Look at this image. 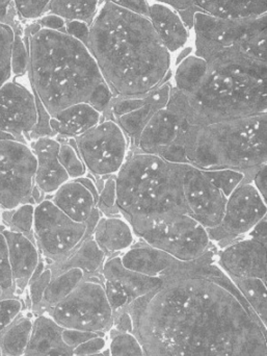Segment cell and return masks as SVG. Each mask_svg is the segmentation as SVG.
<instances>
[{
    "label": "cell",
    "mask_w": 267,
    "mask_h": 356,
    "mask_svg": "<svg viewBox=\"0 0 267 356\" xmlns=\"http://www.w3.org/2000/svg\"><path fill=\"white\" fill-rule=\"evenodd\" d=\"M214 247L127 307L146 356H267L266 326L216 264Z\"/></svg>",
    "instance_id": "6da1fadb"
},
{
    "label": "cell",
    "mask_w": 267,
    "mask_h": 356,
    "mask_svg": "<svg viewBox=\"0 0 267 356\" xmlns=\"http://www.w3.org/2000/svg\"><path fill=\"white\" fill-rule=\"evenodd\" d=\"M114 97H139L168 81L171 54L148 17L102 2L87 44Z\"/></svg>",
    "instance_id": "7a4b0ae2"
},
{
    "label": "cell",
    "mask_w": 267,
    "mask_h": 356,
    "mask_svg": "<svg viewBox=\"0 0 267 356\" xmlns=\"http://www.w3.org/2000/svg\"><path fill=\"white\" fill-rule=\"evenodd\" d=\"M24 31L31 88L50 117L77 104L105 114L114 94L87 46L66 31L44 29L35 22Z\"/></svg>",
    "instance_id": "3957f363"
},
{
    "label": "cell",
    "mask_w": 267,
    "mask_h": 356,
    "mask_svg": "<svg viewBox=\"0 0 267 356\" xmlns=\"http://www.w3.org/2000/svg\"><path fill=\"white\" fill-rule=\"evenodd\" d=\"M177 120L176 140L160 156L168 162L201 170L232 169L251 180L266 165L267 114L206 124Z\"/></svg>",
    "instance_id": "277c9868"
},
{
    "label": "cell",
    "mask_w": 267,
    "mask_h": 356,
    "mask_svg": "<svg viewBox=\"0 0 267 356\" xmlns=\"http://www.w3.org/2000/svg\"><path fill=\"white\" fill-rule=\"evenodd\" d=\"M187 164L153 154L130 152L117 178V204L131 227L148 222L189 215L183 177Z\"/></svg>",
    "instance_id": "5b68a950"
},
{
    "label": "cell",
    "mask_w": 267,
    "mask_h": 356,
    "mask_svg": "<svg viewBox=\"0 0 267 356\" xmlns=\"http://www.w3.org/2000/svg\"><path fill=\"white\" fill-rule=\"evenodd\" d=\"M266 77L214 71L184 94L173 87L166 108L187 124H206L267 114Z\"/></svg>",
    "instance_id": "8992f818"
},
{
    "label": "cell",
    "mask_w": 267,
    "mask_h": 356,
    "mask_svg": "<svg viewBox=\"0 0 267 356\" xmlns=\"http://www.w3.org/2000/svg\"><path fill=\"white\" fill-rule=\"evenodd\" d=\"M196 56L209 70L266 77V14L223 19L197 12L193 16Z\"/></svg>",
    "instance_id": "52a82bcc"
},
{
    "label": "cell",
    "mask_w": 267,
    "mask_h": 356,
    "mask_svg": "<svg viewBox=\"0 0 267 356\" xmlns=\"http://www.w3.org/2000/svg\"><path fill=\"white\" fill-rule=\"evenodd\" d=\"M45 314L64 330L100 334H108L114 322L102 275L85 278L70 295Z\"/></svg>",
    "instance_id": "ba28073f"
},
{
    "label": "cell",
    "mask_w": 267,
    "mask_h": 356,
    "mask_svg": "<svg viewBox=\"0 0 267 356\" xmlns=\"http://www.w3.org/2000/svg\"><path fill=\"white\" fill-rule=\"evenodd\" d=\"M133 232L139 240L182 261H197L216 247L207 229L189 215L148 222Z\"/></svg>",
    "instance_id": "9c48e42d"
},
{
    "label": "cell",
    "mask_w": 267,
    "mask_h": 356,
    "mask_svg": "<svg viewBox=\"0 0 267 356\" xmlns=\"http://www.w3.org/2000/svg\"><path fill=\"white\" fill-rule=\"evenodd\" d=\"M91 236L87 223L71 219L49 198L35 204L33 238L47 265L64 261Z\"/></svg>",
    "instance_id": "30bf717a"
},
{
    "label": "cell",
    "mask_w": 267,
    "mask_h": 356,
    "mask_svg": "<svg viewBox=\"0 0 267 356\" xmlns=\"http://www.w3.org/2000/svg\"><path fill=\"white\" fill-rule=\"evenodd\" d=\"M73 140L87 175L97 179L118 175L130 154L128 138L116 121L106 117Z\"/></svg>",
    "instance_id": "8fae6325"
},
{
    "label": "cell",
    "mask_w": 267,
    "mask_h": 356,
    "mask_svg": "<svg viewBox=\"0 0 267 356\" xmlns=\"http://www.w3.org/2000/svg\"><path fill=\"white\" fill-rule=\"evenodd\" d=\"M35 159L28 144L0 141V209L33 203Z\"/></svg>",
    "instance_id": "7c38bea8"
},
{
    "label": "cell",
    "mask_w": 267,
    "mask_h": 356,
    "mask_svg": "<svg viewBox=\"0 0 267 356\" xmlns=\"http://www.w3.org/2000/svg\"><path fill=\"white\" fill-rule=\"evenodd\" d=\"M266 215V199L252 180H245L227 197L220 225L207 230L210 240L216 248H222L248 236Z\"/></svg>",
    "instance_id": "4fadbf2b"
},
{
    "label": "cell",
    "mask_w": 267,
    "mask_h": 356,
    "mask_svg": "<svg viewBox=\"0 0 267 356\" xmlns=\"http://www.w3.org/2000/svg\"><path fill=\"white\" fill-rule=\"evenodd\" d=\"M37 122L35 96L31 87L12 79L0 87V141L29 144Z\"/></svg>",
    "instance_id": "5bb4252c"
},
{
    "label": "cell",
    "mask_w": 267,
    "mask_h": 356,
    "mask_svg": "<svg viewBox=\"0 0 267 356\" xmlns=\"http://www.w3.org/2000/svg\"><path fill=\"white\" fill-rule=\"evenodd\" d=\"M183 192L191 217L207 230L220 225L227 197L207 179L201 169L185 166Z\"/></svg>",
    "instance_id": "9a60e30c"
},
{
    "label": "cell",
    "mask_w": 267,
    "mask_h": 356,
    "mask_svg": "<svg viewBox=\"0 0 267 356\" xmlns=\"http://www.w3.org/2000/svg\"><path fill=\"white\" fill-rule=\"evenodd\" d=\"M216 264L231 280L259 278L266 282V243L243 236L218 248Z\"/></svg>",
    "instance_id": "2e32d148"
},
{
    "label": "cell",
    "mask_w": 267,
    "mask_h": 356,
    "mask_svg": "<svg viewBox=\"0 0 267 356\" xmlns=\"http://www.w3.org/2000/svg\"><path fill=\"white\" fill-rule=\"evenodd\" d=\"M28 145L35 159V188L47 198L70 180L58 160L60 141L55 137L35 138Z\"/></svg>",
    "instance_id": "e0dca14e"
},
{
    "label": "cell",
    "mask_w": 267,
    "mask_h": 356,
    "mask_svg": "<svg viewBox=\"0 0 267 356\" xmlns=\"http://www.w3.org/2000/svg\"><path fill=\"white\" fill-rule=\"evenodd\" d=\"M8 250V264L17 295L23 294L41 261L35 241L18 232L2 229Z\"/></svg>",
    "instance_id": "ac0fdd59"
},
{
    "label": "cell",
    "mask_w": 267,
    "mask_h": 356,
    "mask_svg": "<svg viewBox=\"0 0 267 356\" xmlns=\"http://www.w3.org/2000/svg\"><path fill=\"white\" fill-rule=\"evenodd\" d=\"M120 259L127 269L152 277H164L176 272L187 263L179 261L141 240H137L132 247L120 254Z\"/></svg>",
    "instance_id": "d6986e66"
},
{
    "label": "cell",
    "mask_w": 267,
    "mask_h": 356,
    "mask_svg": "<svg viewBox=\"0 0 267 356\" xmlns=\"http://www.w3.org/2000/svg\"><path fill=\"white\" fill-rule=\"evenodd\" d=\"M172 90V83L166 81L147 94V99L141 108L114 119V121L118 123L130 142V152L137 145L141 131L151 120L152 117L162 108H166Z\"/></svg>",
    "instance_id": "ffe728a7"
},
{
    "label": "cell",
    "mask_w": 267,
    "mask_h": 356,
    "mask_svg": "<svg viewBox=\"0 0 267 356\" xmlns=\"http://www.w3.org/2000/svg\"><path fill=\"white\" fill-rule=\"evenodd\" d=\"M178 134V120L168 108L156 113L141 131L137 145L130 152L153 154L160 156L172 145Z\"/></svg>",
    "instance_id": "44dd1931"
},
{
    "label": "cell",
    "mask_w": 267,
    "mask_h": 356,
    "mask_svg": "<svg viewBox=\"0 0 267 356\" xmlns=\"http://www.w3.org/2000/svg\"><path fill=\"white\" fill-rule=\"evenodd\" d=\"M92 238L106 257L122 254L139 238L132 227L122 216H101L94 228Z\"/></svg>",
    "instance_id": "7402d4cb"
},
{
    "label": "cell",
    "mask_w": 267,
    "mask_h": 356,
    "mask_svg": "<svg viewBox=\"0 0 267 356\" xmlns=\"http://www.w3.org/2000/svg\"><path fill=\"white\" fill-rule=\"evenodd\" d=\"M47 198L62 213L79 223H87L92 213L97 209V200L91 191L77 179L64 182Z\"/></svg>",
    "instance_id": "603a6c76"
},
{
    "label": "cell",
    "mask_w": 267,
    "mask_h": 356,
    "mask_svg": "<svg viewBox=\"0 0 267 356\" xmlns=\"http://www.w3.org/2000/svg\"><path fill=\"white\" fill-rule=\"evenodd\" d=\"M103 114L87 104L68 106L50 117L49 124L58 139H75L98 124Z\"/></svg>",
    "instance_id": "cb8c5ba5"
},
{
    "label": "cell",
    "mask_w": 267,
    "mask_h": 356,
    "mask_svg": "<svg viewBox=\"0 0 267 356\" xmlns=\"http://www.w3.org/2000/svg\"><path fill=\"white\" fill-rule=\"evenodd\" d=\"M149 19L156 35L169 52L181 49L189 40V29L176 10L168 4H152L149 8Z\"/></svg>",
    "instance_id": "d4e9b609"
},
{
    "label": "cell",
    "mask_w": 267,
    "mask_h": 356,
    "mask_svg": "<svg viewBox=\"0 0 267 356\" xmlns=\"http://www.w3.org/2000/svg\"><path fill=\"white\" fill-rule=\"evenodd\" d=\"M101 275L104 280H114L120 284L126 292L130 303L149 294L157 289L162 282V278L144 275L127 269L122 265L120 255H114L105 259L102 267Z\"/></svg>",
    "instance_id": "484cf974"
},
{
    "label": "cell",
    "mask_w": 267,
    "mask_h": 356,
    "mask_svg": "<svg viewBox=\"0 0 267 356\" xmlns=\"http://www.w3.org/2000/svg\"><path fill=\"white\" fill-rule=\"evenodd\" d=\"M107 259L101 249L91 236H87L76 250L64 261L47 265L51 270L52 276L69 269H79L83 272L85 278L101 276L102 267Z\"/></svg>",
    "instance_id": "4316f807"
},
{
    "label": "cell",
    "mask_w": 267,
    "mask_h": 356,
    "mask_svg": "<svg viewBox=\"0 0 267 356\" xmlns=\"http://www.w3.org/2000/svg\"><path fill=\"white\" fill-rule=\"evenodd\" d=\"M199 12L223 19H245L266 14L267 0H193Z\"/></svg>",
    "instance_id": "83f0119b"
},
{
    "label": "cell",
    "mask_w": 267,
    "mask_h": 356,
    "mask_svg": "<svg viewBox=\"0 0 267 356\" xmlns=\"http://www.w3.org/2000/svg\"><path fill=\"white\" fill-rule=\"evenodd\" d=\"M62 328L47 314L33 316V330L23 356H41L53 349L67 347L62 342Z\"/></svg>",
    "instance_id": "f1b7e54d"
},
{
    "label": "cell",
    "mask_w": 267,
    "mask_h": 356,
    "mask_svg": "<svg viewBox=\"0 0 267 356\" xmlns=\"http://www.w3.org/2000/svg\"><path fill=\"white\" fill-rule=\"evenodd\" d=\"M85 280V274L79 269H69L52 276L45 293L43 300L35 315L45 314L48 309L58 305L62 299L70 295L81 282Z\"/></svg>",
    "instance_id": "f546056e"
},
{
    "label": "cell",
    "mask_w": 267,
    "mask_h": 356,
    "mask_svg": "<svg viewBox=\"0 0 267 356\" xmlns=\"http://www.w3.org/2000/svg\"><path fill=\"white\" fill-rule=\"evenodd\" d=\"M33 317L21 314L0 332V356H23L33 330Z\"/></svg>",
    "instance_id": "4dcf8cb0"
},
{
    "label": "cell",
    "mask_w": 267,
    "mask_h": 356,
    "mask_svg": "<svg viewBox=\"0 0 267 356\" xmlns=\"http://www.w3.org/2000/svg\"><path fill=\"white\" fill-rule=\"evenodd\" d=\"M207 71L208 66L203 58L196 54L187 56L177 66L173 87L184 94L193 93L203 81Z\"/></svg>",
    "instance_id": "1f68e13d"
},
{
    "label": "cell",
    "mask_w": 267,
    "mask_h": 356,
    "mask_svg": "<svg viewBox=\"0 0 267 356\" xmlns=\"http://www.w3.org/2000/svg\"><path fill=\"white\" fill-rule=\"evenodd\" d=\"M99 6V0H52L48 13L60 17L67 22L80 21L89 25Z\"/></svg>",
    "instance_id": "d6a6232c"
},
{
    "label": "cell",
    "mask_w": 267,
    "mask_h": 356,
    "mask_svg": "<svg viewBox=\"0 0 267 356\" xmlns=\"http://www.w3.org/2000/svg\"><path fill=\"white\" fill-rule=\"evenodd\" d=\"M35 207L33 203H24L12 209L1 211L0 224L4 229L18 232L26 238H33V221H35Z\"/></svg>",
    "instance_id": "836d02e7"
},
{
    "label": "cell",
    "mask_w": 267,
    "mask_h": 356,
    "mask_svg": "<svg viewBox=\"0 0 267 356\" xmlns=\"http://www.w3.org/2000/svg\"><path fill=\"white\" fill-rule=\"evenodd\" d=\"M232 282L262 324L266 326V282L259 278L233 280Z\"/></svg>",
    "instance_id": "e575fe53"
},
{
    "label": "cell",
    "mask_w": 267,
    "mask_h": 356,
    "mask_svg": "<svg viewBox=\"0 0 267 356\" xmlns=\"http://www.w3.org/2000/svg\"><path fill=\"white\" fill-rule=\"evenodd\" d=\"M21 21H17L12 25L14 40H12L10 68L12 79H21L28 72V48H27L26 35L22 29Z\"/></svg>",
    "instance_id": "d590c367"
},
{
    "label": "cell",
    "mask_w": 267,
    "mask_h": 356,
    "mask_svg": "<svg viewBox=\"0 0 267 356\" xmlns=\"http://www.w3.org/2000/svg\"><path fill=\"white\" fill-rule=\"evenodd\" d=\"M58 139V138H56ZM60 141L58 160L68 175L69 179H78L87 175L85 164L81 161L73 139H58Z\"/></svg>",
    "instance_id": "8d00e7d4"
},
{
    "label": "cell",
    "mask_w": 267,
    "mask_h": 356,
    "mask_svg": "<svg viewBox=\"0 0 267 356\" xmlns=\"http://www.w3.org/2000/svg\"><path fill=\"white\" fill-rule=\"evenodd\" d=\"M107 338V349L110 356H146L135 334L110 330Z\"/></svg>",
    "instance_id": "74e56055"
},
{
    "label": "cell",
    "mask_w": 267,
    "mask_h": 356,
    "mask_svg": "<svg viewBox=\"0 0 267 356\" xmlns=\"http://www.w3.org/2000/svg\"><path fill=\"white\" fill-rule=\"evenodd\" d=\"M202 171L207 179L226 197H228L245 180H251L247 177L245 173L232 170V169Z\"/></svg>",
    "instance_id": "f35d334b"
},
{
    "label": "cell",
    "mask_w": 267,
    "mask_h": 356,
    "mask_svg": "<svg viewBox=\"0 0 267 356\" xmlns=\"http://www.w3.org/2000/svg\"><path fill=\"white\" fill-rule=\"evenodd\" d=\"M99 196L97 200V209L102 216L112 217L120 215L118 204H117V178L116 175L102 178L98 184Z\"/></svg>",
    "instance_id": "ab89813d"
},
{
    "label": "cell",
    "mask_w": 267,
    "mask_h": 356,
    "mask_svg": "<svg viewBox=\"0 0 267 356\" xmlns=\"http://www.w3.org/2000/svg\"><path fill=\"white\" fill-rule=\"evenodd\" d=\"M14 29L10 25L0 22V87L12 79L10 68Z\"/></svg>",
    "instance_id": "60d3db41"
},
{
    "label": "cell",
    "mask_w": 267,
    "mask_h": 356,
    "mask_svg": "<svg viewBox=\"0 0 267 356\" xmlns=\"http://www.w3.org/2000/svg\"><path fill=\"white\" fill-rule=\"evenodd\" d=\"M52 0H12L21 22H33L47 14Z\"/></svg>",
    "instance_id": "b9f144b4"
},
{
    "label": "cell",
    "mask_w": 267,
    "mask_h": 356,
    "mask_svg": "<svg viewBox=\"0 0 267 356\" xmlns=\"http://www.w3.org/2000/svg\"><path fill=\"white\" fill-rule=\"evenodd\" d=\"M51 278V270L47 266L39 276L33 278L29 282L26 291L27 296H28L29 307L33 312V315H35L39 309L42 300H43L44 293H45Z\"/></svg>",
    "instance_id": "7bdbcfd3"
},
{
    "label": "cell",
    "mask_w": 267,
    "mask_h": 356,
    "mask_svg": "<svg viewBox=\"0 0 267 356\" xmlns=\"http://www.w3.org/2000/svg\"><path fill=\"white\" fill-rule=\"evenodd\" d=\"M23 309L24 303L19 296L0 300V332L22 314Z\"/></svg>",
    "instance_id": "ee69618b"
},
{
    "label": "cell",
    "mask_w": 267,
    "mask_h": 356,
    "mask_svg": "<svg viewBox=\"0 0 267 356\" xmlns=\"http://www.w3.org/2000/svg\"><path fill=\"white\" fill-rule=\"evenodd\" d=\"M102 280H103L106 298H107L108 303L112 307V313H116L120 309H126L130 301H129L128 296H127L126 292L123 290L122 286L114 280H104V278H102Z\"/></svg>",
    "instance_id": "f6af8a7d"
},
{
    "label": "cell",
    "mask_w": 267,
    "mask_h": 356,
    "mask_svg": "<svg viewBox=\"0 0 267 356\" xmlns=\"http://www.w3.org/2000/svg\"><path fill=\"white\" fill-rule=\"evenodd\" d=\"M1 230L0 229V286H2L6 292L10 293L12 296H18L14 282H12L6 240H4Z\"/></svg>",
    "instance_id": "bcb514c9"
},
{
    "label": "cell",
    "mask_w": 267,
    "mask_h": 356,
    "mask_svg": "<svg viewBox=\"0 0 267 356\" xmlns=\"http://www.w3.org/2000/svg\"><path fill=\"white\" fill-rule=\"evenodd\" d=\"M157 1L172 6L180 14L185 25L187 27H193V16L196 13L199 12L193 4V0H157Z\"/></svg>",
    "instance_id": "7dc6e473"
},
{
    "label": "cell",
    "mask_w": 267,
    "mask_h": 356,
    "mask_svg": "<svg viewBox=\"0 0 267 356\" xmlns=\"http://www.w3.org/2000/svg\"><path fill=\"white\" fill-rule=\"evenodd\" d=\"M107 334H99L89 339L87 342L77 346L73 350V355H91L102 353L107 348Z\"/></svg>",
    "instance_id": "c3c4849f"
},
{
    "label": "cell",
    "mask_w": 267,
    "mask_h": 356,
    "mask_svg": "<svg viewBox=\"0 0 267 356\" xmlns=\"http://www.w3.org/2000/svg\"><path fill=\"white\" fill-rule=\"evenodd\" d=\"M100 334H95V332H80V330H64L62 328V339L64 344L69 348L74 350L77 346L87 342L89 339L94 337L99 336Z\"/></svg>",
    "instance_id": "681fc988"
},
{
    "label": "cell",
    "mask_w": 267,
    "mask_h": 356,
    "mask_svg": "<svg viewBox=\"0 0 267 356\" xmlns=\"http://www.w3.org/2000/svg\"><path fill=\"white\" fill-rule=\"evenodd\" d=\"M99 1L100 3L110 2V3L114 4L119 8L130 10V12L135 13V14L141 15V16L149 18L150 6L148 4L147 0H99Z\"/></svg>",
    "instance_id": "f907efd6"
},
{
    "label": "cell",
    "mask_w": 267,
    "mask_h": 356,
    "mask_svg": "<svg viewBox=\"0 0 267 356\" xmlns=\"http://www.w3.org/2000/svg\"><path fill=\"white\" fill-rule=\"evenodd\" d=\"M112 332H130L133 334L132 318L128 309H123L114 313V322H112Z\"/></svg>",
    "instance_id": "816d5d0a"
},
{
    "label": "cell",
    "mask_w": 267,
    "mask_h": 356,
    "mask_svg": "<svg viewBox=\"0 0 267 356\" xmlns=\"http://www.w3.org/2000/svg\"><path fill=\"white\" fill-rule=\"evenodd\" d=\"M66 31L69 35H73L87 45L89 33V25L87 23L80 22V21H68L66 24Z\"/></svg>",
    "instance_id": "f5cc1de1"
},
{
    "label": "cell",
    "mask_w": 267,
    "mask_h": 356,
    "mask_svg": "<svg viewBox=\"0 0 267 356\" xmlns=\"http://www.w3.org/2000/svg\"><path fill=\"white\" fill-rule=\"evenodd\" d=\"M37 23L39 26L44 27V29H53V31H66L67 21L60 17L56 16L53 14L44 15L41 18L37 19V21H33Z\"/></svg>",
    "instance_id": "db71d44e"
},
{
    "label": "cell",
    "mask_w": 267,
    "mask_h": 356,
    "mask_svg": "<svg viewBox=\"0 0 267 356\" xmlns=\"http://www.w3.org/2000/svg\"><path fill=\"white\" fill-rule=\"evenodd\" d=\"M19 21L12 0H0V22L12 26Z\"/></svg>",
    "instance_id": "11a10c76"
},
{
    "label": "cell",
    "mask_w": 267,
    "mask_h": 356,
    "mask_svg": "<svg viewBox=\"0 0 267 356\" xmlns=\"http://www.w3.org/2000/svg\"><path fill=\"white\" fill-rule=\"evenodd\" d=\"M252 182H253L255 188H257L258 192L262 195L264 199L266 200V165L260 167L253 178H252Z\"/></svg>",
    "instance_id": "9f6ffc18"
},
{
    "label": "cell",
    "mask_w": 267,
    "mask_h": 356,
    "mask_svg": "<svg viewBox=\"0 0 267 356\" xmlns=\"http://www.w3.org/2000/svg\"><path fill=\"white\" fill-rule=\"evenodd\" d=\"M248 236L260 241L262 243H266V218L262 219L251 232L248 234Z\"/></svg>",
    "instance_id": "6f0895ef"
},
{
    "label": "cell",
    "mask_w": 267,
    "mask_h": 356,
    "mask_svg": "<svg viewBox=\"0 0 267 356\" xmlns=\"http://www.w3.org/2000/svg\"><path fill=\"white\" fill-rule=\"evenodd\" d=\"M41 356H73V349L69 348V347H62V348L53 349Z\"/></svg>",
    "instance_id": "680465c9"
},
{
    "label": "cell",
    "mask_w": 267,
    "mask_h": 356,
    "mask_svg": "<svg viewBox=\"0 0 267 356\" xmlns=\"http://www.w3.org/2000/svg\"><path fill=\"white\" fill-rule=\"evenodd\" d=\"M10 297L17 296H12V295H10V293L6 292V291L4 290L2 286H0V300H1V299L10 298Z\"/></svg>",
    "instance_id": "91938a15"
},
{
    "label": "cell",
    "mask_w": 267,
    "mask_h": 356,
    "mask_svg": "<svg viewBox=\"0 0 267 356\" xmlns=\"http://www.w3.org/2000/svg\"><path fill=\"white\" fill-rule=\"evenodd\" d=\"M73 356H110V353H108V349L106 348L105 350L102 351L100 353H96V355H73Z\"/></svg>",
    "instance_id": "94428289"
},
{
    "label": "cell",
    "mask_w": 267,
    "mask_h": 356,
    "mask_svg": "<svg viewBox=\"0 0 267 356\" xmlns=\"http://www.w3.org/2000/svg\"><path fill=\"white\" fill-rule=\"evenodd\" d=\"M0 216H1V209H0ZM0 229H3V226L0 224Z\"/></svg>",
    "instance_id": "6125c7cd"
}]
</instances>
